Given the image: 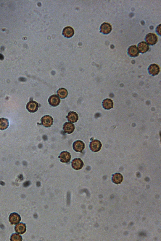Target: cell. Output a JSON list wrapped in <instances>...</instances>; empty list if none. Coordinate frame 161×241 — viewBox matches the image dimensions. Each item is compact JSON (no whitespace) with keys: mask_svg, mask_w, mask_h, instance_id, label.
Masks as SVG:
<instances>
[{"mask_svg":"<svg viewBox=\"0 0 161 241\" xmlns=\"http://www.w3.org/2000/svg\"><path fill=\"white\" fill-rule=\"evenodd\" d=\"M68 121L73 123L77 122L78 120L79 117L78 114L74 112H70L66 116Z\"/></svg>","mask_w":161,"mask_h":241,"instance_id":"cell-13","label":"cell"},{"mask_svg":"<svg viewBox=\"0 0 161 241\" xmlns=\"http://www.w3.org/2000/svg\"><path fill=\"white\" fill-rule=\"evenodd\" d=\"M41 124L46 128L51 126L54 122L52 117L49 115H45L41 119Z\"/></svg>","mask_w":161,"mask_h":241,"instance_id":"cell-1","label":"cell"},{"mask_svg":"<svg viewBox=\"0 0 161 241\" xmlns=\"http://www.w3.org/2000/svg\"><path fill=\"white\" fill-rule=\"evenodd\" d=\"M29 185V183L28 182H27L26 183H25L24 184V186L25 187H27Z\"/></svg>","mask_w":161,"mask_h":241,"instance_id":"cell-25","label":"cell"},{"mask_svg":"<svg viewBox=\"0 0 161 241\" xmlns=\"http://www.w3.org/2000/svg\"><path fill=\"white\" fill-rule=\"evenodd\" d=\"M128 53L129 56L131 57H136L139 54L138 49L135 45H132L129 48Z\"/></svg>","mask_w":161,"mask_h":241,"instance_id":"cell-12","label":"cell"},{"mask_svg":"<svg viewBox=\"0 0 161 241\" xmlns=\"http://www.w3.org/2000/svg\"><path fill=\"white\" fill-rule=\"evenodd\" d=\"M123 179V175L119 173H117L113 175V182L117 184H120L122 182Z\"/></svg>","mask_w":161,"mask_h":241,"instance_id":"cell-19","label":"cell"},{"mask_svg":"<svg viewBox=\"0 0 161 241\" xmlns=\"http://www.w3.org/2000/svg\"><path fill=\"white\" fill-rule=\"evenodd\" d=\"M102 145L99 141L98 140H94L91 142L89 145V147L91 150L94 152H98L101 149Z\"/></svg>","mask_w":161,"mask_h":241,"instance_id":"cell-2","label":"cell"},{"mask_svg":"<svg viewBox=\"0 0 161 241\" xmlns=\"http://www.w3.org/2000/svg\"><path fill=\"white\" fill-rule=\"evenodd\" d=\"M113 102L112 100L110 99L104 100L103 102V106L105 109L110 110L113 108Z\"/></svg>","mask_w":161,"mask_h":241,"instance_id":"cell-16","label":"cell"},{"mask_svg":"<svg viewBox=\"0 0 161 241\" xmlns=\"http://www.w3.org/2000/svg\"><path fill=\"white\" fill-rule=\"evenodd\" d=\"M148 70L150 74L155 76L159 74L160 71V68L157 64H153L150 65Z\"/></svg>","mask_w":161,"mask_h":241,"instance_id":"cell-11","label":"cell"},{"mask_svg":"<svg viewBox=\"0 0 161 241\" xmlns=\"http://www.w3.org/2000/svg\"><path fill=\"white\" fill-rule=\"evenodd\" d=\"M145 39L146 42L149 45H153L157 42L158 38L155 34L153 33H149L146 36Z\"/></svg>","mask_w":161,"mask_h":241,"instance_id":"cell-3","label":"cell"},{"mask_svg":"<svg viewBox=\"0 0 161 241\" xmlns=\"http://www.w3.org/2000/svg\"><path fill=\"white\" fill-rule=\"evenodd\" d=\"M138 48L140 52L142 53L147 52L149 48V45L144 41L141 42L138 44Z\"/></svg>","mask_w":161,"mask_h":241,"instance_id":"cell-15","label":"cell"},{"mask_svg":"<svg viewBox=\"0 0 161 241\" xmlns=\"http://www.w3.org/2000/svg\"><path fill=\"white\" fill-rule=\"evenodd\" d=\"M21 236L17 234H13L11 237V240L12 241H20L22 240Z\"/></svg>","mask_w":161,"mask_h":241,"instance_id":"cell-22","label":"cell"},{"mask_svg":"<svg viewBox=\"0 0 161 241\" xmlns=\"http://www.w3.org/2000/svg\"><path fill=\"white\" fill-rule=\"evenodd\" d=\"M4 58L3 55L1 54L0 53V59L2 60L4 59Z\"/></svg>","mask_w":161,"mask_h":241,"instance_id":"cell-26","label":"cell"},{"mask_svg":"<svg viewBox=\"0 0 161 241\" xmlns=\"http://www.w3.org/2000/svg\"><path fill=\"white\" fill-rule=\"evenodd\" d=\"M74 31L73 29L70 27H65L63 30V34L65 37L68 38L73 36L74 34Z\"/></svg>","mask_w":161,"mask_h":241,"instance_id":"cell-17","label":"cell"},{"mask_svg":"<svg viewBox=\"0 0 161 241\" xmlns=\"http://www.w3.org/2000/svg\"><path fill=\"white\" fill-rule=\"evenodd\" d=\"M57 94L58 96L60 98L64 99L67 97L68 93L67 90L66 89L64 88H61L58 90Z\"/></svg>","mask_w":161,"mask_h":241,"instance_id":"cell-21","label":"cell"},{"mask_svg":"<svg viewBox=\"0 0 161 241\" xmlns=\"http://www.w3.org/2000/svg\"><path fill=\"white\" fill-rule=\"evenodd\" d=\"M72 166L73 169L78 170L82 168L84 166V163L80 158H76L73 160Z\"/></svg>","mask_w":161,"mask_h":241,"instance_id":"cell-6","label":"cell"},{"mask_svg":"<svg viewBox=\"0 0 161 241\" xmlns=\"http://www.w3.org/2000/svg\"><path fill=\"white\" fill-rule=\"evenodd\" d=\"M21 220L20 215L17 213L12 214L9 216V222L12 224H16L19 223Z\"/></svg>","mask_w":161,"mask_h":241,"instance_id":"cell-14","label":"cell"},{"mask_svg":"<svg viewBox=\"0 0 161 241\" xmlns=\"http://www.w3.org/2000/svg\"><path fill=\"white\" fill-rule=\"evenodd\" d=\"M58 158L60 159V162H62L68 163L71 159V155L69 152L64 151L60 153Z\"/></svg>","mask_w":161,"mask_h":241,"instance_id":"cell-7","label":"cell"},{"mask_svg":"<svg viewBox=\"0 0 161 241\" xmlns=\"http://www.w3.org/2000/svg\"><path fill=\"white\" fill-rule=\"evenodd\" d=\"M9 126L7 119L2 118H0V129L3 130L7 129Z\"/></svg>","mask_w":161,"mask_h":241,"instance_id":"cell-20","label":"cell"},{"mask_svg":"<svg viewBox=\"0 0 161 241\" xmlns=\"http://www.w3.org/2000/svg\"><path fill=\"white\" fill-rule=\"evenodd\" d=\"M160 28H161V25L160 24L159 26L157 27V32L158 33V34L160 35H161L160 34Z\"/></svg>","mask_w":161,"mask_h":241,"instance_id":"cell-24","label":"cell"},{"mask_svg":"<svg viewBox=\"0 0 161 241\" xmlns=\"http://www.w3.org/2000/svg\"><path fill=\"white\" fill-rule=\"evenodd\" d=\"M26 108L30 113H34L37 111L39 108L38 104L36 102L31 100L27 104Z\"/></svg>","mask_w":161,"mask_h":241,"instance_id":"cell-4","label":"cell"},{"mask_svg":"<svg viewBox=\"0 0 161 241\" xmlns=\"http://www.w3.org/2000/svg\"><path fill=\"white\" fill-rule=\"evenodd\" d=\"M67 203L68 205L70 204V192H68L67 194Z\"/></svg>","mask_w":161,"mask_h":241,"instance_id":"cell-23","label":"cell"},{"mask_svg":"<svg viewBox=\"0 0 161 241\" xmlns=\"http://www.w3.org/2000/svg\"><path fill=\"white\" fill-rule=\"evenodd\" d=\"M49 104L54 107L58 105L60 102V100L56 95H53L50 96L48 100Z\"/></svg>","mask_w":161,"mask_h":241,"instance_id":"cell-8","label":"cell"},{"mask_svg":"<svg viewBox=\"0 0 161 241\" xmlns=\"http://www.w3.org/2000/svg\"><path fill=\"white\" fill-rule=\"evenodd\" d=\"M100 29L101 32L104 34H107L111 32L112 27L110 23L104 22L102 25Z\"/></svg>","mask_w":161,"mask_h":241,"instance_id":"cell-10","label":"cell"},{"mask_svg":"<svg viewBox=\"0 0 161 241\" xmlns=\"http://www.w3.org/2000/svg\"><path fill=\"white\" fill-rule=\"evenodd\" d=\"M26 226L24 224L20 223L17 224L15 227L16 232L19 234H23L26 231Z\"/></svg>","mask_w":161,"mask_h":241,"instance_id":"cell-18","label":"cell"},{"mask_svg":"<svg viewBox=\"0 0 161 241\" xmlns=\"http://www.w3.org/2000/svg\"><path fill=\"white\" fill-rule=\"evenodd\" d=\"M75 129V125L72 123L66 122L64 124L63 129L65 133L71 134L73 132Z\"/></svg>","mask_w":161,"mask_h":241,"instance_id":"cell-9","label":"cell"},{"mask_svg":"<svg viewBox=\"0 0 161 241\" xmlns=\"http://www.w3.org/2000/svg\"><path fill=\"white\" fill-rule=\"evenodd\" d=\"M85 148L84 143L81 140H77L73 144V148L75 152H82Z\"/></svg>","mask_w":161,"mask_h":241,"instance_id":"cell-5","label":"cell"}]
</instances>
